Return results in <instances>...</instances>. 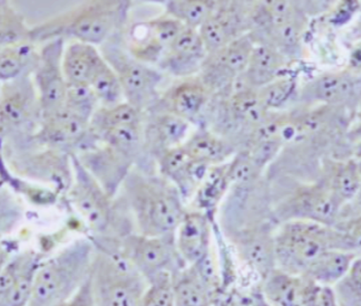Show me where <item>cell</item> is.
<instances>
[{
  "mask_svg": "<svg viewBox=\"0 0 361 306\" xmlns=\"http://www.w3.org/2000/svg\"><path fill=\"white\" fill-rule=\"evenodd\" d=\"M133 223L147 236H173L188 204L178 190L157 171L134 168L117 194Z\"/></svg>",
  "mask_w": 361,
  "mask_h": 306,
  "instance_id": "cell-1",
  "label": "cell"
},
{
  "mask_svg": "<svg viewBox=\"0 0 361 306\" xmlns=\"http://www.w3.org/2000/svg\"><path fill=\"white\" fill-rule=\"evenodd\" d=\"M132 0H86L71 11L32 27L35 43L51 40L103 45L128 26Z\"/></svg>",
  "mask_w": 361,
  "mask_h": 306,
  "instance_id": "cell-2",
  "label": "cell"
},
{
  "mask_svg": "<svg viewBox=\"0 0 361 306\" xmlns=\"http://www.w3.org/2000/svg\"><path fill=\"white\" fill-rule=\"evenodd\" d=\"M95 246L87 237L67 244L38 267L28 306H55L78 293L90 277Z\"/></svg>",
  "mask_w": 361,
  "mask_h": 306,
  "instance_id": "cell-3",
  "label": "cell"
},
{
  "mask_svg": "<svg viewBox=\"0 0 361 306\" xmlns=\"http://www.w3.org/2000/svg\"><path fill=\"white\" fill-rule=\"evenodd\" d=\"M90 240L95 246L90 274L95 306H138L149 283L123 255L118 240Z\"/></svg>",
  "mask_w": 361,
  "mask_h": 306,
  "instance_id": "cell-4",
  "label": "cell"
},
{
  "mask_svg": "<svg viewBox=\"0 0 361 306\" xmlns=\"http://www.w3.org/2000/svg\"><path fill=\"white\" fill-rule=\"evenodd\" d=\"M73 182L68 197L75 211L88 227L90 237L121 240L135 232L133 223L120 200L107 194L78 155H72Z\"/></svg>",
  "mask_w": 361,
  "mask_h": 306,
  "instance_id": "cell-5",
  "label": "cell"
},
{
  "mask_svg": "<svg viewBox=\"0 0 361 306\" xmlns=\"http://www.w3.org/2000/svg\"><path fill=\"white\" fill-rule=\"evenodd\" d=\"M276 266L290 274L305 276L311 265L332 249L331 226L314 221H283L274 234Z\"/></svg>",
  "mask_w": 361,
  "mask_h": 306,
  "instance_id": "cell-6",
  "label": "cell"
},
{
  "mask_svg": "<svg viewBox=\"0 0 361 306\" xmlns=\"http://www.w3.org/2000/svg\"><path fill=\"white\" fill-rule=\"evenodd\" d=\"M123 33L113 35L99 49L118 76L124 101L145 114L161 95L159 88L164 74L157 66L134 59L125 47Z\"/></svg>",
  "mask_w": 361,
  "mask_h": 306,
  "instance_id": "cell-7",
  "label": "cell"
},
{
  "mask_svg": "<svg viewBox=\"0 0 361 306\" xmlns=\"http://www.w3.org/2000/svg\"><path fill=\"white\" fill-rule=\"evenodd\" d=\"M43 119L32 73L0 86V148L34 140Z\"/></svg>",
  "mask_w": 361,
  "mask_h": 306,
  "instance_id": "cell-8",
  "label": "cell"
},
{
  "mask_svg": "<svg viewBox=\"0 0 361 306\" xmlns=\"http://www.w3.org/2000/svg\"><path fill=\"white\" fill-rule=\"evenodd\" d=\"M123 255L133 264L147 283L164 275H174L185 267L180 261L173 236H147L130 233L117 240Z\"/></svg>",
  "mask_w": 361,
  "mask_h": 306,
  "instance_id": "cell-9",
  "label": "cell"
},
{
  "mask_svg": "<svg viewBox=\"0 0 361 306\" xmlns=\"http://www.w3.org/2000/svg\"><path fill=\"white\" fill-rule=\"evenodd\" d=\"M255 42L249 34L207 53L199 76L213 98H226L247 69Z\"/></svg>",
  "mask_w": 361,
  "mask_h": 306,
  "instance_id": "cell-10",
  "label": "cell"
},
{
  "mask_svg": "<svg viewBox=\"0 0 361 306\" xmlns=\"http://www.w3.org/2000/svg\"><path fill=\"white\" fill-rule=\"evenodd\" d=\"M34 142L45 149L80 155L95 147L99 139L90 129V121L64 107L43 117Z\"/></svg>",
  "mask_w": 361,
  "mask_h": 306,
  "instance_id": "cell-11",
  "label": "cell"
},
{
  "mask_svg": "<svg viewBox=\"0 0 361 306\" xmlns=\"http://www.w3.org/2000/svg\"><path fill=\"white\" fill-rule=\"evenodd\" d=\"M278 225L283 221H314L324 226H334L339 219L341 206L332 196L327 182L303 184L274 209Z\"/></svg>",
  "mask_w": 361,
  "mask_h": 306,
  "instance_id": "cell-12",
  "label": "cell"
},
{
  "mask_svg": "<svg viewBox=\"0 0 361 306\" xmlns=\"http://www.w3.org/2000/svg\"><path fill=\"white\" fill-rule=\"evenodd\" d=\"M184 27L180 20L164 13L125 27L124 45L134 59L157 66L163 54Z\"/></svg>",
  "mask_w": 361,
  "mask_h": 306,
  "instance_id": "cell-13",
  "label": "cell"
},
{
  "mask_svg": "<svg viewBox=\"0 0 361 306\" xmlns=\"http://www.w3.org/2000/svg\"><path fill=\"white\" fill-rule=\"evenodd\" d=\"M66 42L51 40L40 44L38 59L32 72L43 117L65 107L67 80L63 67Z\"/></svg>",
  "mask_w": 361,
  "mask_h": 306,
  "instance_id": "cell-14",
  "label": "cell"
},
{
  "mask_svg": "<svg viewBox=\"0 0 361 306\" xmlns=\"http://www.w3.org/2000/svg\"><path fill=\"white\" fill-rule=\"evenodd\" d=\"M210 101V92L199 76L180 78L159 95L147 112L172 113L197 128L204 123Z\"/></svg>",
  "mask_w": 361,
  "mask_h": 306,
  "instance_id": "cell-15",
  "label": "cell"
},
{
  "mask_svg": "<svg viewBox=\"0 0 361 306\" xmlns=\"http://www.w3.org/2000/svg\"><path fill=\"white\" fill-rule=\"evenodd\" d=\"M251 11L237 0H218L199 32L207 53L216 51L233 40L249 34Z\"/></svg>",
  "mask_w": 361,
  "mask_h": 306,
  "instance_id": "cell-16",
  "label": "cell"
},
{
  "mask_svg": "<svg viewBox=\"0 0 361 306\" xmlns=\"http://www.w3.org/2000/svg\"><path fill=\"white\" fill-rule=\"evenodd\" d=\"M215 227L216 221L188 207L174 233L176 250L185 266L200 263L212 252Z\"/></svg>",
  "mask_w": 361,
  "mask_h": 306,
  "instance_id": "cell-17",
  "label": "cell"
},
{
  "mask_svg": "<svg viewBox=\"0 0 361 306\" xmlns=\"http://www.w3.org/2000/svg\"><path fill=\"white\" fill-rule=\"evenodd\" d=\"M207 55L199 30L185 26L163 54L157 67L163 74L178 80L193 78L199 75Z\"/></svg>",
  "mask_w": 361,
  "mask_h": 306,
  "instance_id": "cell-18",
  "label": "cell"
},
{
  "mask_svg": "<svg viewBox=\"0 0 361 306\" xmlns=\"http://www.w3.org/2000/svg\"><path fill=\"white\" fill-rule=\"evenodd\" d=\"M192 125L183 119L168 112H149L144 114V153L147 161L157 168V160L164 152L182 146Z\"/></svg>",
  "mask_w": 361,
  "mask_h": 306,
  "instance_id": "cell-19",
  "label": "cell"
},
{
  "mask_svg": "<svg viewBox=\"0 0 361 306\" xmlns=\"http://www.w3.org/2000/svg\"><path fill=\"white\" fill-rule=\"evenodd\" d=\"M76 155L107 194L114 198L128 173L136 167L133 160L102 142Z\"/></svg>",
  "mask_w": 361,
  "mask_h": 306,
  "instance_id": "cell-20",
  "label": "cell"
},
{
  "mask_svg": "<svg viewBox=\"0 0 361 306\" xmlns=\"http://www.w3.org/2000/svg\"><path fill=\"white\" fill-rule=\"evenodd\" d=\"M358 80L353 71L327 72L305 84L298 91V100L302 105H327L341 107L355 98Z\"/></svg>",
  "mask_w": 361,
  "mask_h": 306,
  "instance_id": "cell-21",
  "label": "cell"
},
{
  "mask_svg": "<svg viewBox=\"0 0 361 306\" xmlns=\"http://www.w3.org/2000/svg\"><path fill=\"white\" fill-rule=\"evenodd\" d=\"M210 167L194 161L183 146L164 152L157 160V171L171 182L189 204Z\"/></svg>",
  "mask_w": 361,
  "mask_h": 306,
  "instance_id": "cell-22",
  "label": "cell"
},
{
  "mask_svg": "<svg viewBox=\"0 0 361 306\" xmlns=\"http://www.w3.org/2000/svg\"><path fill=\"white\" fill-rule=\"evenodd\" d=\"M182 146L194 161L209 167L228 163L238 151L231 142L204 125L191 132Z\"/></svg>",
  "mask_w": 361,
  "mask_h": 306,
  "instance_id": "cell-23",
  "label": "cell"
},
{
  "mask_svg": "<svg viewBox=\"0 0 361 306\" xmlns=\"http://www.w3.org/2000/svg\"><path fill=\"white\" fill-rule=\"evenodd\" d=\"M290 61L268 44L255 43L241 80L250 88H261L284 75Z\"/></svg>",
  "mask_w": 361,
  "mask_h": 306,
  "instance_id": "cell-24",
  "label": "cell"
},
{
  "mask_svg": "<svg viewBox=\"0 0 361 306\" xmlns=\"http://www.w3.org/2000/svg\"><path fill=\"white\" fill-rule=\"evenodd\" d=\"M259 288L271 305H305V277L276 267L261 281Z\"/></svg>",
  "mask_w": 361,
  "mask_h": 306,
  "instance_id": "cell-25",
  "label": "cell"
},
{
  "mask_svg": "<svg viewBox=\"0 0 361 306\" xmlns=\"http://www.w3.org/2000/svg\"><path fill=\"white\" fill-rule=\"evenodd\" d=\"M230 189L231 182L226 171V163L213 165L207 171L204 180L200 184L188 207L201 211L213 221H216L219 209Z\"/></svg>",
  "mask_w": 361,
  "mask_h": 306,
  "instance_id": "cell-26",
  "label": "cell"
},
{
  "mask_svg": "<svg viewBox=\"0 0 361 306\" xmlns=\"http://www.w3.org/2000/svg\"><path fill=\"white\" fill-rule=\"evenodd\" d=\"M104 59L97 46L75 40L66 42L63 67L67 82L88 84Z\"/></svg>",
  "mask_w": 361,
  "mask_h": 306,
  "instance_id": "cell-27",
  "label": "cell"
},
{
  "mask_svg": "<svg viewBox=\"0 0 361 306\" xmlns=\"http://www.w3.org/2000/svg\"><path fill=\"white\" fill-rule=\"evenodd\" d=\"M39 45L27 40L0 48V84L30 74L37 61Z\"/></svg>",
  "mask_w": 361,
  "mask_h": 306,
  "instance_id": "cell-28",
  "label": "cell"
},
{
  "mask_svg": "<svg viewBox=\"0 0 361 306\" xmlns=\"http://www.w3.org/2000/svg\"><path fill=\"white\" fill-rule=\"evenodd\" d=\"M174 306H214L215 296L194 265L180 269L173 276Z\"/></svg>",
  "mask_w": 361,
  "mask_h": 306,
  "instance_id": "cell-29",
  "label": "cell"
},
{
  "mask_svg": "<svg viewBox=\"0 0 361 306\" xmlns=\"http://www.w3.org/2000/svg\"><path fill=\"white\" fill-rule=\"evenodd\" d=\"M356 254L340 249H328L322 254L305 273V277H308L319 284H338L348 274Z\"/></svg>",
  "mask_w": 361,
  "mask_h": 306,
  "instance_id": "cell-30",
  "label": "cell"
},
{
  "mask_svg": "<svg viewBox=\"0 0 361 306\" xmlns=\"http://www.w3.org/2000/svg\"><path fill=\"white\" fill-rule=\"evenodd\" d=\"M43 259V256L37 252L26 250L22 269L8 288L0 293V306H28L35 276Z\"/></svg>",
  "mask_w": 361,
  "mask_h": 306,
  "instance_id": "cell-31",
  "label": "cell"
},
{
  "mask_svg": "<svg viewBox=\"0 0 361 306\" xmlns=\"http://www.w3.org/2000/svg\"><path fill=\"white\" fill-rule=\"evenodd\" d=\"M332 196L341 209L356 197L361 187V171L355 160L341 161L332 167L327 182Z\"/></svg>",
  "mask_w": 361,
  "mask_h": 306,
  "instance_id": "cell-32",
  "label": "cell"
},
{
  "mask_svg": "<svg viewBox=\"0 0 361 306\" xmlns=\"http://www.w3.org/2000/svg\"><path fill=\"white\" fill-rule=\"evenodd\" d=\"M218 0H171L165 13L180 20L184 26L199 30L210 16Z\"/></svg>",
  "mask_w": 361,
  "mask_h": 306,
  "instance_id": "cell-33",
  "label": "cell"
},
{
  "mask_svg": "<svg viewBox=\"0 0 361 306\" xmlns=\"http://www.w3.org/2000/svg\"><path fill=\"white\" fill-rule=\"evenodd\" d=\"M101 105H114L124 102L120 80L112 66L104 59L88 83Z\"/></svg>",
  "mask_w": 361,
  "mask_h": 306,
  "instance_id": "cell-34",
  "label": "cell"
},
{
  "mask_svg": "<svg viewBox=\"0 0 361 306\" xmlns=\"http://www.w3.org/2000/svg\"><path fill=\"white\" fill-rule=\"evenodd\" d=\"M258 91L261 101L268 111H282L293 98H297V81L284 74L258 88Z\"/></svg>",
  "mask_w": 361,
  "mask_h": 306,
  "instance_id": "cell-35",
  "label": "cell"
},
{
  "mask_svg": "<svg viewBox=\"0 0 361 306\" xmlns=\"http://www.w3.org/2000/svg\"><path fill=\"white\" fill-rule=\"evenodd\" d=\"M99 107L101 104L88 84L67 82L65 107L90 122Z\"/></svg>",
  "mask_w": 361,
  "mask_h": 306,
  "instance_id": "cell-36",
  "label": "cell"
},
{
  "mask_svg": "<svg viewBox=\"0 0 361 306\" xmlns=\"http://www.w3.org/2000/svg\"><path fill=\"white\" fill-rule=\"evenodd\" d=\"M332 229V249L361 252V215L337 221Z\"/></svg>",
  "mask_w": 361,
  "mask_h": 306,
  "instance_id": "cell-37",
  "label": "cell"
},
{
  "mask_svg": "<svg viewBox=\"0 0 361 306\" xmlns=\"http://www.w3.org/2000/svg\"><path fill=\"white\" fill-rule=\"evenodd\" d=\"M30 30L32 27L27 25L24 16L11 5L0 20V48L32 40Z\"/></svg>",
  "mask_w": 361,
  "mask_h": 306,
  "instance_id": "cell-38",
  "label": "cell"
},
{
  "mask_svg": "<svg viewBox=\"0 0 361 306\" xmlns=\"http://www.w3.org/2000/svg\"><path fill=\"white\" fill-rule=\"evenodd\" d=\"M172 275H164L147 284L138 306H174Z\"/></svg>",
  "mask_w": 361,
  "mask_h": 306,
  "instance_id": "cell-39",
  "label": "cell"
},
{
  "mask_svg": "<svg viewBox=\"0 0 361 306\" xmlns=\"http://www.w3.org/2000/svg\"><path fill=\"white\" fill-rule=\"evenodd\" d=\"M23 211L13 194L0 186V238L13 232L22 220Z\"/></svg>",
  "mask_w": 361,
  "mask_h": 306,
  "instance_id": "cell-40",
  "label": "cell"
},
{
  "mask_svg": "<svg viewBox=\"0 0 361 306\" xmlns=\"http://www.w3.org/2000/svg\"><path fill=\"white\" fill-rule=\"evenodd\" d=\"M305 306H339V303L332 286L319 284L305 277Z\"/></svg>",
  "mask_w": 361,
  "mask_h": 306,
  "instance_id": "cell-41",
  "label": "cell"
},
{
  "mask_svg": "<svg viewBox=\"0 0 361 306\" xmlns=\"http://www.w3.org/2000/svg\"><path fill=\"white\" fill-rule=\"evenodd\" d=\"M55 306H95L92 288H90V277L78 293L67 300L66 302H63V303Z\"/></svg>",
  "mask_w": 361,
  "mask_h": 306,
  "instance_id": "cell-42",
  "label": "cell"
},
{
  "mask_svg": "<svg viewBox=\"0 0 361 306\" xmlns=\"http://www.w3.org/2000/svg\"><path fill=\"white\" fill-rule=\"evenodd\" d=\"M343 281H347V286L351 292L361 298V255L353 259L348 274L345 275Z\"/></svg>",
  "mask_w": 361,
  "mask_h": 306,
  "instance_id": "cell-43",
  "label": "cell"
},
{
  "mask_svg": "<svg viewBox=\"0 0 361 306\" xmlns=\"http://www.w3.org/2000/svg\"><path fill=\"white\" fill-rule=\"evenodd\" d=\"M348 134L349 139H350L353 143L356 144L357 149L361 153V101L358 103L356 114L353 117Z\"/></svg>",
  "mask_w": 361,
  "mask_h": 306,
  "instance_id": "cell-44",
  "label": "cell"
},
{
  "mask_svg": "<svg viewBox=\"0 0 361 306\" xmlns=\"http://www.w3.org/2000/svg\"><path fill=\"white\" fill-rule=\"evenodd\" d=\"M349 66H350V71H353V73L361 71V40H359L356 47L353 48L350 59H349Z\"/></svg>",
  "mask_w": 361,
  "mask_h": 306,
  "instance_id": "cell-45",
  "label": "cell"
},
{
  "mask_svg": "<svg viewBox=\"0 0 361 306\" xmlns=\"http://www.w3.org/2000/svg\"><path fill=\"white\" fill-rule=\"evenodd\" d=\"M247 306H274L271 305L268 301H267L264 296L261 294L260 288L258 290H255L252 294L250 295L249 303Z\"/></svg>",
  "mask_w": 361,
  "mask_h": 306,
  "instance_id": "cell-46",
  "label": "cell"
},
{
  "mask_svg": "<svg viewBox=\"0 0 361 306\" xmlns=\"http://www.w3.org/2000/svg\"><path fill=\"white\" fill-rule=\"evenodd\" d=\"M353 205V211H356V216L361 215V187L359 189L358 194H356V197L351 200L350 203ZM348 205V204H347ZM345 205V206H347Z\"/></svg>",
  "mask_w": 361,
  "mask_h": 306,
  "instance_id": "cell-47",
  "label": "cell"
},
{
  "mask_svg": "<svg viewBox=\"0 0 361 306\" xmlns=\"http://www.w3.org/2000/svg\"><path fill=\"white\" fill-rule=\"evenodd\" d=\"M237 1L242 6H245V8L249 9L251 13L261 3V0H237Z\"/></svg>",
  "mask_w": 361,
  "mask_h": 306,
  "instance_id": "cell-48",
  "label": "cell"
},
{
  "mask_svg": "<svg viewBox=\"0 0 361 306\" xmlns=\"http://www.w3.org/2000/svg\"><path fill=\"white\" fill-rule=\"evenodd\" d=\"M11 6V0H0V20L5 16V13H7Z\"/></svg>",
  "mask_w": 361,
  "mask_h": 306,
  "instance_id": "cell-49",
  "label": "cell"
},
{
  "mask_svg": "<svg viewBox=\"0 0 361 306\" xmlns=\"http://www.w3.org/2000/svg\"><path fill=\"white\" fill-rule=\"evenodd\" d=\"M140 1H143V3L157 4V5H163L165 7V6L170 3L171 0H140Z\"/></svg>",
  "mask_w": 361,
  "mask_h": 306,
  "instance_id": "cell-50",
  "label": "cell"
},
{
  "mask_svg": "<svg viewBox=\"0 0 361 306\" xmlns=\"http://www.w3.org/2000/svg\"><path fill=\"white\" fill-rule=\"evenodd\" d=\"M295 1H297V3L300 4V5H302V0H295Z\"/></svg>",
  "mask_w": 361,
  "mask_h": 306,
  "instance_id": "cell-51",
  "label": "cell"
},
{
  "mask_svg": "<svg viewBox=\"0 0 361 306\" xmlns=\"http://www.w3.org/2000/svg\"><path fill=\"white\" fill-rule=\"evenodd\" d=\"M215 306V305H214Z\"/></svg>",
  "mask_w": 361,
  "mask_h": 306,
  "instance_id": "cell-52",
  "label": "cell"
}]
</instances>
